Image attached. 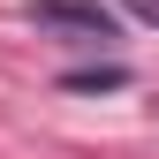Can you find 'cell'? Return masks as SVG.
I'll return each instance as SVG.
<instances>
[{
	"label": "cell",
	"mask_w": 159,
	"mask_h": 159,
	"mask_svg": "<svg viewBox=\"0 0 159 159\" xmlns=\"http://www.w3.org/2000/svg\"><path fill=\"white\" fill-rule=\"evenodd\" d=\"M38 30H76V38H114V8L106 0H30Z\"/></svg>",
	"instance_id": "1"
},
{
	"label": "cell",
	"mask_w": 159,
	"mask_h": 159,
	"mask_svg": "<svg viewBox=\"0 0 159 159\" xmlns=\"http://www.w3.org/2000/svg\"><path fill=\"white\" fill-rule=\"evenodd\" d=\"M121 84H129L121 61H106V68H68V76H61V91H121Z\"/></svg>",
	"instance_id": "2"
},
{
	"label": "cell",
	"mask_w": 159,
	"mask_h": 159,
	"mask_svg": "<svg viewBox=\"0 0 159 159\" xmlns=\"http://www.w3.org/2000/svg\"><path fill=\"white\" fill-rule=\"evenodd\" d=\"M121 8L136 15V23H152V30H159V0H121Z\"/></svg>",
	"instance_id": "3"
}]
</instances>
